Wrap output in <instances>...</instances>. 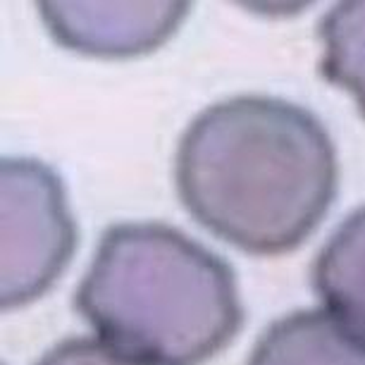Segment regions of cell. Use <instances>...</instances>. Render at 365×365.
<instances>
[{"label":"cell","mask_w":365,"mask_h":365,"mask_svg":"<svg viewBox=\"0 0 365 365\" xmlns=\"http://www.w3.org/2000/svg\"><path fill=\"white\" fill-rule=\"evenodd\" d=\"M336 182V148L322 122L274 96L208 106L184 129L175 155L184 208L249 256L299 249L325 220Z\"/></svg>","instance_id":"obj_1"},{"label":"cell","mask_w":365,"mask_h":365,"mask_svg":"<svg viewBox=\"0 0 365 365\" xmlns=\"http://www.w3.org/2000/svg\"><path fill=\"white\" fill-rule=\"evenodd\" d=\"M74 306L103 341L143 365H203L244 322L232 267L163 222L108 227Z\"/></svg>","instance_id":"obj_2"},{"label":"cell","mask_w":365,"mask_h":365,"mask_svg":"<svg viewBox=\"0 0 365 365\" xmlns=\"http://www.w3.org/2000/svg\"><path fill=\"white\" fill-rule=\"evenodd\" d=\"M77 251L60 175L36 158L0 163V301L5 311L38 301Z\"/></svg>","instance_id":"obj_3"},{"label":"cell","mask_w":365,"mask_h":365,"mask_svg":"<svg viewBox=\"0 0 365 365\" xmlns=\"http://www.w3.org/2000/svg\"><path fill=\"white\" fill-rule=\"evenodd\" d=\"M189 3H60L43 0L38 15L55 43L101 60L141 58L175 36Z\"/></svg>","instance_id":"obj_4"},{"label":"cell","mask_w":365,"mask_h":365,"mask_svg":"<svg viewBox=\"0 0 365 365\" xmlns=\"http://www.w3.org/2000/svg\"><path fill=\"white\" fill-rule=\"evenodd\" d=\"M249 365H365V341L327 311H296L260 334Z\"/></svg>","instance_id":"obj_5"},{"label":"cell","mask_w":365,"mask_h":365,"mask_svg":"<svg viewBox=\"0 0 365 365\" xmlns=\"http://www.w3.org/2000/svg\"><path fill=\"white\" fill-rule=\"evenodd\" d=\"M313 287L327 313L365 341V205L325 241L313 263Z\"/></svg>","instance_id":"obj_6"},{"label":"cell","mask_w":365,"mask_h":365,"mask_svg":"<svg viewBox=\"0 0 365 365\" xmlns=\"http://www.w3.org/2000/svg\"><path fill=\"white\" fill-rule=\"evenodd\" d=\"M320 74L344 88L365 117V0L336 3L320 24Z\"/></svg>","instance_id":"obj_7"},{"label":"cell","mask_w":365,"mask_h":365,"mask_svg":"<svg viewBox=\"0 0 365 365\" xmlns=\"http://www.w3.org/2000/svg\"><path fill=\"white\" fill-rule=\"evenodd\" d=\"M36 365H143L113 344L91 336H74L60 341Z\"/></svg>","instance_id":"obj_8"}]
</instances>
